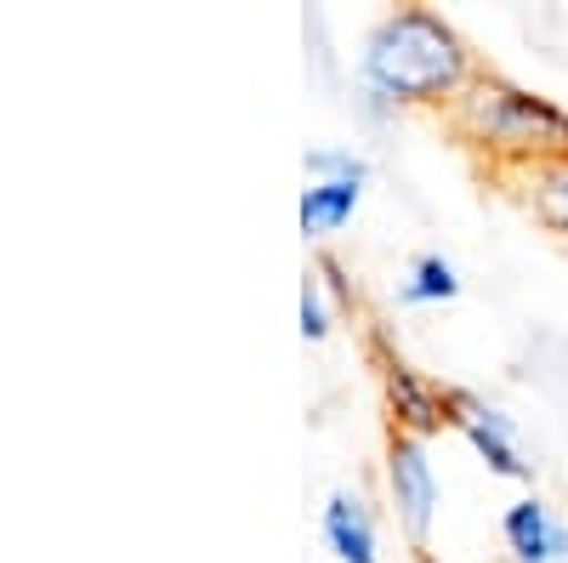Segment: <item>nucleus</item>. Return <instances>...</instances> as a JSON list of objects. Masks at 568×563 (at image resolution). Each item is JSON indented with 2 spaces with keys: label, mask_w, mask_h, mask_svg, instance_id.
<instances>
[{
  "label": "nucleus",
  "mask_w": 568,
  "mask_h": 563,
  "mask_svg": "<svg viewBox=\"0 0 568 563\" xmlns=\"http://www.w3.org/2000/svg\"><path fill=\"white\" fill-rule=\"evenodd\" d=\"M307 171H313L318 182H364V160H358V154H342V149L307 154Z\"/></svg>",
  "instance_id": "obj_11"
},
{
  "label": "nucleus",
  "mask_w": 568,
  "mask_h": 563,
  "mask_svg": "<svg viewBox=\"0 0 568 563\" xmlns=\"http://www.w3.org/2000/svg\"><path fill=\"white\" fill-rule=\"evenodd\" d=\"M358 211V182H313L302 194V228L307 233H336Z\"/></svg>",
  "instance_id": "obj_9"
},
{
  "label": "nucleus",
  "mask_w": 568,
  "mask_h": 563,
  "mask_svg": "<svg viewBox=\"0 0 568 563\" xmlns=\"http://www.w3.org/2000/svg\"><path fill=\"white\" fill-rule=\"evenodd\" d=\"M524 188H529V205L540 211V222L568 240V160L529 165V171H524Z\"/></svg>",
  "instance_id": "obj_8"
},
{
  "label": "nucleus",
  "mask_w": 568,
  "mask_h": 563,
  "mask_svg": "<svg viewBox=\"0 0 568 563\" xmlns=\"http://www.w3.org/2000/svg\"><path fill=\"white\" fill-rule=\"evenodd\" d=\"M329 331V308H324V285H318V279H307V285H302V336L307 342H318Z\"/></svg>",
  "instance_id": "obj_12"
},
{
  "label": "nucleus",
  "mask_w": 568,
  "mask_h": 563,
  "mask_svg": "<svg viewBox=\"0 0 568 563\" xmlns=\"http://www.w3.org/2000/svg\"><path fill=\"white\" fill-rule=\"evenodd\" d=\"M387 490L398 506V524L420 541L433 530V512H438V479H433V461H426V439L393 433L387 444Z\"/></svg>",
  "instance_id": "obj_3"
},
{
  "label": "nucleus",
  "mask_w": 568,
  "mask_h": 563,
  "mask_svg": "<svg viewBox=\"0 0 568 563\" xmlns=\"http://www.w3.org/2000/svg\"><path fill=\"white\" fill-rule=\"evenodd\" d=\"M449 428L466 433V444L478 450L500 479H529V473H535V466L524 461V450H517V439H511V421H506L495 404H484L478 393L449 388Z\"/></svg>",
  "instance_id": "obj_4"
},
{
  "label": "nucleus",
  "mask_w": 568,
  "mask_h": 563,
  "mask_svg": "<svg viewBox=\"0 0 568 563\" xmlns=\"http://www.w3.org/2000/svg\"><path fill=\"white\" fill-rule=\"evenodd\" d=\"M449 114L489 160H506L517 171L568 160V114L500 74H478L449 103Z\"/></svg>",
  "instance_id": "obj_2"
},
{
  "label": "nucleus",
  "mask_w": 568,
  "mask_h": 563,
  "mask_svg": "<svg viewBox=\"0 0 568 563\" xmlns=\"http://www.w3.org/2000/svg\"><path fill=\"white\" fill-rule=\"evenodd\" d=\"M500 535H506L511 563H562V557H568V535H562V524L551 519V512H546L535 495L506 506Z\"/></svg>",
  "instance_id": "obj_6"
},
{
  "label": "nucleus",
  "mask_w": 568,
  "mask_h": 563,
  "mask_svg": "<svg viewBox=\"0 0 568 563\" xmlns=\"http://www.w3.org/2000/svg\"><path fill=\"white\" fill-rule=\"evenodd\" d=\"M387 404H393V421H398V433L409 439H426V433H438L444 421H449V393L433 388L420 370H409L404 359H387Z\"/></svg>",
  "instance_id": "obj_5"
},
{
  "label": "nucleus",
  "mask_w": 568,
  "mask_h": 563,
  "mask_svg": "<svg viewBox=\"0 0 568 563\" xmlns=\"http://www.w3.org/2000/svg\"><path fill=\"white\" fill-rule=\"evenodd\" d=\"M364 80L375 98L387 103H455L460 91L478 80L460 34L438 18L404 7L393 18H382L364 40Z\"/></svg>",
  "instance_id": "obj_1"
},
{
  "label": "nucleus",
  "mask_w": 568,
  "mask_h": 563,
  "mask_svg": "<svg viewBox=\"0 0 568 563\" xmlns=\"http://www.w3.org/2000/svg\"><path fill=\"white\" fill-rule=\"evenodd\" d=\"M460 291V273L438 257V251H426V257H415L409 262V273H404V285H398V296L409 302V308H426V302H449Z\"/></svg>",
  "instance_id": "obj_10"
},
{
  "label": "nucleus",
  "mask_w": 568,
  "mask_h": 563,
  "mask_svg": "<svg viewBox=\"0 0 568 563\" xmlns=\"http://www.w3.org/2000/svg\"><path fill=\"white\" fill-rule=\"evenodd\" d=\"M324 541H329V552H336L342 563H382V557H375V524H369V512L347 490H336V495H329V506H324Z\"/></svg>",
  "instance_id": "obj_7"
}]
</instances>
